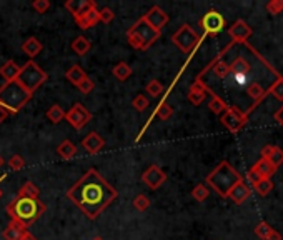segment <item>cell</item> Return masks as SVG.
<instances>
[{
    "mask_svg": "<svg viewBox=\"0 0 283 240\" xmlns=\"http://www.w3.org/2000/svg\"><path fill=\"white\" fill-rule=\"evenodd\" d=\"M118 192L95 169H90L67 190L68 200L77 205L87 219L95 220L113 200Z\"/></svg>",
    "mask_w": 283,
    "mask_h": 240,
    "instance_id": "obj_1",
    "label": "cell"
},
{
    "mask_svg": "<svg viewBox=\"0 0 283 240\" xmlns=\"http://www.w3.org/2000/svg\"><path fill=\"white\" fill-rule=\"evenodd\" d=\"M7 213L10 220H15V222L22 224L23 227L34 225L37 220H39L47 210V205L39 199L34 197H18L15 195V199L7 205Z\"/></svg>",
    "mask_w": 283,
    "mask_h": 240,
    "instance_id": "obj_2",
    "label": "cell"
},
{
    "mask_svg": "<svg viewBox=\"0 0 283 240\" xmlns=\"http://www.w3.org/2000/svg\"><path fill=\"white\" fill-rule=\"evenodd\" d=\"M32 95L34 93L25 90L17 80L4 82V85L0 87V107L7 112V115H15L30 102Z\"/></svg>",
    "mask_w": 283,
    "mask_h": 240,
    "instance_id": "obj_3",
    "label": "cell"
},
{
    "mask_svg": "<svg viewBox=\"0 0 283 240\" xmlns=\"http://www.w3.org/2000/svg\"><path fill=\"white\" fill-rule=\"evenodd\" d=\"M240 180H243L242 175L238 174L226 160H222L209 175H207V185L212 187L213 190H215L218 195H222V197H226L228 192Z\"/></svg>",
    "mask_w": 283,
    "mask_h": 240,
    "instance_id": "obj_4",
    "label": "cell"
},
{
    "mask_svg": "<svg viewBox=\"0 0 283 240\" xmlns=\"http://www.w3.org/2000/svg\"><path fill=\"white\" fill-rule=\"evenodd\" d=\"M160 35L162 34L150 27L142 17L127 30V40L130 43V47L135 50H148L160 39Z\"/></svg>",
    "mask_w": 283,
    "mask_h": 240,
    "instance_id": "obj_5",
    "label": "cell"
},
{
    "mask_svg": "<svg viewBox=\"0 0 283 240\" xmlns=\"http://www.w3.org/2000/svg\"><path fill=\"white\" fill-rule=\"evenodd\" d=\"M48 80V75L45 70H42V67H39L35 60H27L25 65L20 67V74H18L17 82L20 84L25 90H29L30 93H34L37 88H39L43 82Z\"/></svg>",
    "mask_w": 283,
    "mask_h": 240,
    "instance_id": "obj_6",
    "label": "cell"
},
{
    "mask_svg": "<svg viewBox=\"0 0 283 240\" xmlns=\"http://www.w3.org/2000/svg\"><path fill=\"white\" fill-rule=\"evenodd\" d=\"M173 45H177L184 54H190L195 49L198 47V43L202 42V37H200L188 23H184L182 27L172 35Z\"/></svg>",
    "mask_w": 283,
    "mask_h": 240,
    "instance_id": "obj_7",
    "label": "cell"
},
{
    "mask_svg": "<svg viewBox=\"0 0 283 240\" xmlns=\"http://www.w3.org/2000/svg\"><path fill=\"white\" fill-rule=\"evenodd\" d=\"M198 25L202 27V30H203L205 35L215 37V35H218V34L225 29L226 22H225V17H223L222 14H220V12H217V10H209V12H207V14L198 20Z\"/></svg>",
    "mask_w": 283,
    "mask_h": 240,
    "instance_id": "obj_8",
    "label": "cell"
},
{
    "mask_svg": "<svg viewBox=\"0 0 283 240\" xmlns=\"http://www.w3.org/2000/svg\"><path fill=\"white\" fill-rule=\"evenodd\" d=\"M247 120H248L247 113H243L240 109H237V107H228V109L222 113V124L228 129V132H231V134L240 132L245 127V124H247Z\"/></svg>",
    "mask_w": 283,
    "mask_h": 240,
    "instance_id": "obj_9",
    "label": "cell"
},
{
    "mask_svg": "<svg viewBox=\"0 0 283 240\" xmlns=\"http://www.w3.org/2000/svg\"><path fill=\"white\" fill-rule=\"evenodd\" d=\"M65 120L72 125L75 130H82L92 120V113L85 109V105L73 104L72 109L65 112Z\"/></svg>",
    "mask_w": 283,
    "mask_h": 240,
    "instance_id": "obj_10",
    "label": "cell"
},
{
    "mask_svg": "<svg viewBox=\"0 0 283 240\" xmlns=\"http://www.w3.org/2000/svg\"><path fill=\"white\" fill-rule=\"evenodd\" d=\"M142 182L150 188V190H157V188H160L167 182V174L163 172L157 163H152V165L142 174Z\"/></svg>",
    "mask_w": 283,
    "mask_h": 240,
    "instance_id": "obj_11",
    "label": "cell"
},
{
    "mask_svg": "<svg viewBox=\"0 0 283 240\" xmlns=\"http://www.w3.org/2000/svg\"><path fill=\"white\" fill-rule=\"evenodd\" d=\"M142 18L150 25V27L155 29L157 32H160V34H162V29L165 27V25L168 23V20H170L168 14L162 7H159V5H153V7L150 9Z\"/></svg>",
    "mask_w": 283,
    "mask_h": 240,
    "instance_id": "obj_12",
    "label": "cell"
},
{
    "mask_svg": "<svg viewBox=\"0 0 283 240\" xmlns=\"http://www.w3.org/2000/svg\"><path fill=\"white\" fill-rule=\"evenodd\" d=\"M228 35L231 37V40H234L235 43H243L251 37V27L240 18V20H237L228 29Z\"/></svg>",
    "mask_w": 283,
    "mask_h": 240,
    "instance_id": "obj_13",
    "label": "cell"
},
{
    "mask_svg": "<svg viewBox=\"0 0 283 240\" xmlns=\"http://www.w3.org/2000/svg\"><path fill=\"white\" fill-rule=\"evenodd\" d=\"M64 7L70 12L73 18H79L82 15H85L89 10L95 9L97 4L93 0H68V2L64 4Z\"/></svg>",
    "mask_w": 283,
    "mask_h": 240,
    "instance_id": "obj_14",
    "label": "cell"
},
{
    "mask_svg": "<svg viewBox=\"0 0 283 240\" xmlns=\"http://www.w3.org/2000/svg\"><path fill=\"white\" fill-rule=\"evenodd\" d=\"M205 97H207V84L203 82V79L197 77V80L193 82L190 90L187 93V99H188V102L193 105H202Z\"/></svg>",
    "mask_w": 283,
    "mask_h": 240,
    "instance_id": "obj_15",
    "label": "cell"
},
{
    "mask_svg": "<svg viewBox=\"0 0 283 240\" xmlns=\"http://www.w3.org/2000/svg\"><path fill=\"white\" fill-rule=\"evenodd\" d=\"M82 147H84L90 155H95L105 147V140L102 138V135L97 134V132H90V134L82 140Z\"/></svg>",
    "mask_w": 283,
    "mask_h": 240,
    "instance_id": "obj_16",
    "label": "cell"
},
{
    "mask_svg": "<svg viewBox=\"0 0 283 240\" xmlns=\"http://www.w3.org/2000/svg\"><path fill=\"white\" fill-rule=\"evenodd\" d=\"M250 195H251V188H250L247 184H245L243 180H240V182H238V184L228 192V195H226V197H228L231 202H234V204L242 205L245 200H248Z\"/></svg>",
    "mask_w": 283,
    "mask_h": 240,
    "instance_id": "obj_17",
    "label": "cell"
},
{
    "mask_svg": "<svg viewBox=\"0 0 283 240\" xmlns=\"http://www.w3.org/2000/svg\"><path fill=\"white\" fill-rule=\"evenodd\" d=\"M262 159L268 160L273 167L278 169L283 163V150L276 145H265L262 149Z\"/></svg>",
    "mask_w": 283,
    "mask_h": 240,
    "instance_id": "obj_18",
    "label": "cell"
},
{
    "mask_svg": "<svg viewBox=\"0 0 283 240\" xmlns=\"http://www.w3.org/2000/svg\"><path fill=\"white\" fill-rule=\"evenodd\" d=\"M27 232H29L27 227L15 222V220H10L7 229L2 232V237H4V240H20Z\"/></svg>",
    "mask_w": 283,
    "mask_h": 240,
    "instance_id": "obj_19",
    "label": "cell"
},
{
    "mask_svg": "<svg viewBox=\"0 0 283 240\" xmlns=\"http://www.w3.org/2000/svg\"><path fill=\"white\" fill-rule=\"evenodd\" d=\"M98 9H92L87 12L85 15H82L79 18H75V23H77V27L82 29V30H89L92 27H95V25L98 23Z\"/></svg>",
    "mask_w": 283,
    "mask_h": 240,
    "instance_id": "obj_20",
    "label": "cell"
},
{
    "mask_svg": "<svg viewBox=\"0 0 283 240\" xmlns=\"http://www.w3.org/2000/svg\"><path fill=\"white\" fill-rule=\"evenodd\" d=\"M42 42L37 39V37H29V39H25L22 43V52L29 57V60H34V57H37L42 52Z\"/></svg>",
    "mask_w": 283,
    "mask_h": 240,
    "instance_id": "obj_21",
    "label": "cell"
},
{
    "mask_svg": "<svg viewBox=\"0 0 283 240\" xmlns=\"http://www.w3.org/2000/svg\"><path fill=\"white\" fill-rule=\"evenodd\" d=\"M18 74H20V67L17 65L15 60H7L5 64L0 67V77H2L5 82H14L17 80Z\"/></svg>",
    "mask_w": 283,
    "mask_h": 240,
    "instance_id": "obj_22",
    "label": "cell"
},
{
    "mask_svg": "<svg viewBox=\"0 0 283 240\" xmlns=\"http://www.w3.org/2000/svg\"><path fill=\"white\" fill-rule=\"evenodd\" d=\"M228 67H230V74H234L235 79H243L245 75L250 72L248 62L245 60L243 57H237V59L231 62V64H228Z\"/></svg>",
    "mask_w": 283,
    "mask_h": 240,
    "instance_id": "obj_23",
    "label": "cell"
},
{
    "mask_svg": "<svg viewBox=\"0 0 283 240\" xmlns=\"http://www.w3.org/2000/svg\"><path fill=\"white\" fill-rule=\"evenodd\" d=\"M77 152H79L77 145H75L73 142H70V140L60 142L59 147H57V154H59L60 159H64V160H72L73 157L77 155Z\"/></svg>",
    "mask_w": 283,
    "mask_h": 240,
    "instance_id": "obj_24",
    "label": "cell"
},
{
    "mask_svg": "<svg viewBox=\"0 0 283 240\" xmlns=\"http://www.w3.org/2000/svg\"><path fill=\"white\" fill-rule=\"evenodd\" d=\"M205 70H207V72L213 70V74H215L218 79H225V77H228V75H230V67H228V64H226V62L222 59V57H218V59L213 60L212 64L205 68Z\"/></svg>",
    "mask_w": 283,
    "mask_h": 240,
    "instance_id": "obj_25",
    "label": "cell"
},
{
    "mask_svg": "<svg viewBox=\"0 0 283 240\" xmlns=\"http://www.w3.org/2000/svg\"><path fill=\"white\" fill-rule=\"evenodd\" d=\"M251 169H253L255 172L262 177V179H272V177L275 175V172H276V167H273L272 163H270L268 160H265V159L256 160L255 165Z\"/></svg>",
    "mask_w": 283,
    "mask_h": 240,
    "instance_id": "obj_26",
    "label": "cell"
},
{
    "mask_svg": "<svg viewBox=\"0 0 283 240\" xmlns=\"http://www.w3.org/2000/svg\"><path fill=\"white\" fill-rule=\"evenodd\" d=\"M85 77H89V75H87V72L84 70V68H82L80 65H77V64L72 65V67L65 72V79H67L68 82H70L72 85H75V87H77Z\"/></svg>",
    "mask_w": 283,
    "mask_h": 240,
    "instance_id": "obj_27",
    "label": "cell"
},
{
    "mask_svg": "<svg viewBox=\"0 0 283 240\" xmlns=\"http://www.w3.org/2000/svg\"><path fill=\"white\" fill-rule=\"evenodd\" d=\"M207 93H210L212 95V100L209 102V109L213 112V113H217V115H222V113L228 109V105H226V102L222 99V97H218L217 93H213L209 87H207Z\"/></svg>",
    "mask_w": 283,
    "mask_h": 240,
    "instance_id": "obj_28",
    "label": "cell"
},
{
    "mask_svg": "<svg viewBox=\"0 0 283 240\" xmlns=\"http://www.w3.org/2000/svg\"><path fill=\"white\" fill-rule=\"evenodd\" d=\"M92 49V43L90 40L87 39V37H77L73 42H72V50L75 52V55H79V57H84L89 54V50Z\"/></svg>",
    "mask_w": 283,
    "mask_h": 240,
    "instance_id": "obj_29",
    "label": "cell"
},
{
    "mask_svg": "<svg viewBox=\"0 0 283 240\" xmlns=\"http://www.w3.org/2000/svg\"><path fill=\"white\" fill-rule=\"evenodd\" d=\"M173 115V107L170 105L167 100H162V102L157 105V109L153 112L152 118H160V120H168Z\"/></svg>",
    "mask_w": 283,
    "mask_h": 240,
    "instance_id": "obj_30",
    "label": "cell"
},
{
    "mask_svg": "<svg viewBox=\"0 0 283 240\" xmlns=\"http://www.w3.org/2000/svg\"><path fill=\"white\" fill-rule=\"evenodd\" d=\"M112 74H113V77H115L117 80L125 82L132 75V67L127 64V62H118V64L113 67Z\"/></svg>",
    "mask_w": 283,
    "mask_h": 240,
    "instance_id": "obj_31",
    "label": "cell"
},
{
    "mask_svg": "<svg viewBox=\"0 0 283 240\" xmlns=\"http://www.w3.org/2000/svg\"><path fill=\"white\" fill-rule=\"evenodd\" d=\"M18 197H34V199H39L40 197V190L39 187H37L34 182H25V184L18 188L17 192Z\"/></svg>",
    "mask_w": 283,
    "mask_h": 240,
    "instance_id": "obj_32",
    "label": "cell"
},
{
    "mask_svg": "<svg viewBox=\"0 0 283 240\" xmlns=\"http://www.w3.org/2000/svg\"><path fill=\"white\" fill-rule=\"evenodd\" d=\"M47 118H48L52 124H59V122H62V120L65 118V110L62 109V107H60L59 104H55V105H52V107H50V109L47 110Z\"/></svg>",
    "mask_w": 283,
    "mask_h": 240,
    "instance_id": "obj_33",
    "label": "cell"
},
{
    "mask_svg": "<svg viewBox=\"0 0 283 240\" xmlns=\"http://www.w3.org/2000/svg\"><path fill=\"white\" fill-rule=\"evenodd\" d=\"M247 93H248V97H250V99H253L255 102H259V100H262L263 97H265L267 90L259 84V82H253V84H250V85H248Z\"/></svg>",
    "mask_w": 283,
    "mask_h": 240,
    "instance_id": "obj_34",
    "label": "cell"
},
{
    "mask_svg": "<svg viewBox=\"0 0 283 240\" xmlns=\"http://www.w3.org/2000/svg\"><path fill=\"white\" fill-rule=\"evenodd\" d=\"M163 90H165V88H163L162 82L157 80V79L150 80L148 84L145 85V92L148 93L150 97H160L162 93H163Z\"/></svg>",
    "mask_w": 283,
    "mask_h": 240,
    "instance_id": "obj_35",
    "label": "cell"
},
{
    "mask_svg": "<svg viewBox=\"0 0 283 240\" xmlns=\"http://www.w3.org/2000/svg\"><path fill=\"white\" fill-rule=\"evenodd\" d=\"M209 195H210V190H209V187H207L205 184H198V185H195L193 187V190H192V197L197 200V202H203L209 199Z\"/></svg>",
    "mask_w": 283,
    "mask_h": 240,
    "instance_id": "obj_36",
    "label": "cell"
},
{
    "mask_svg": "<svg viewBox=\"0 0 283 240\" xmlns=\"http://www.w3.org/2000/svg\"><path fill=\"white\" fill-rule=\"evenodd\" d=\"M255 190L259 195H262V197H265V195H268L270 192H272L273 188V184H272V179H262L259 184L253 185Z\"/></svg>",
    "mask_w": 283,
    "mask_h": 240,
    "instance_id": "obj_37",
    "label": "cell"
},
{
    "mask_svg": "<svg viewBox=\"0 0 283 240\" xmlns=\"http://www.w3.org/2000/svg\"><path fill=\"white\" fill-rule=\"evenodd\" d=\"M132 107L137 110V112H145L148 107H150V102H148V97L140 93V95H137L134 100H132Z\"/></svg>",
    "mask_w": 283,
    "mask_h": 240,
    "instance_id": "obj_38",
    "label": "cell"
},
{
    "mask_svg": "<svg viewBox=\"0 0 283 240\" xmlns=\"http://www.w3.org/2000/svg\"><path fill=\"white\" fill-rule=\"evenodd\" d=\"M132 204H134V207L137 208L138 212H145L147 208L150 207V199L147 197V195L138 194L137 197L134 199V202H132Z\"/></svg>",
    "mask_w": 283,
    "mask_h": 240,
    "instance_id": "obj_39",
    "label": "cell"
},
{
    "mask_svg": "<svg viewBox=\"0 0 283 240\" xmlns=\"http://www.w3.org/2000/svg\"><path fill=\"white\" fill-rule=\"evenodd\" d=\"M272 232H273V227L270 225L268 222H260L259 225L255 227V235L260 237V238H263V240H267V237H268Z\"/></svg>",
    "mask_w": 283,
    "mask_h": 240,
    "instance_id": "obj_40",
    "label": "cell"
},
{
    "mask_svg": "<svg viewBox=\"0 0 283 240\" xmlns=\"http://www.w3.org/2000/svg\"><path fill=\"white\" fill-rule=\"evenodd\" d=\"M270 93L276 99V100H280V102H283V79L278 77L276 79L275 84L270 87Z\"/></svg>",
    "mask_w": 283,
    "mask_h": 240,
    "instance_id": "obj_41",
    "label": "cell"
},
{
    "mask_svg": "<svg viewBox=\"0 0 283 240\" xmlns=\"http://www.w3.org/2000/svg\"><path fill=\"white\" fill-rule=\"evenodd\" d=\"M77 88L79 90L84 93V95H89V93L93 90V88H95V82H93L90 77H85L84 80L80 82V84L77 85Z\"/></svg>",
    "mask_w": 283,
    "mask_h": 240,
    "instance_id": "obj_42",
    "label": "cell"
},
{
    "mask_svg": "<svg viewBox=\"0 0 283 240\" xmlns=\"http://www.w3.org/2000/svg\"><path fill=\"white\" fill-rule=\"evenodd\" d=\"M113 18H115V14H113V10L109 7H104L98 10V20L102 23H110Z\"/></svg>",
    "mask_w": 283,
    "mask_h": 240,
    "instance_id": "obj_43",
    "label": "cell"
},
{
    "mask_svg": "<svg viewBox=\"0 0 283 240\" xmlns=\"http://www.w3.org/2000/svg\"><path fill=\"white\" fill-rule=\"evenodd\" d=\"M9 167L12 170H15V172H18V170H22L25 167V160L22 155H12L9 159Z\"/></svg>",
    "mask_w": 283,
    "mask_h": 240,
    "instance_id": "obj_44",
    "label": "cell"
},
{
    "mask_svg": "<svg viewBox=\"0 0 283 240\" xmlns=\"http://www.w3.org/2000/svg\"><path fill=\"white\" fill-rule=\"evenodd\" d=\"M32 7L37 14H45V12H48V9L52 7V4H50L48 0H34Z\"/></svg>",
    "mask_w": 283,
    "mask_h": 240,
    "instance_id": "obj_45",
    "label": "cell"
},
{
    "mask_svg": "<svg viewBox=\"0 0 283 240\" xmlns=\"http://www.w3.org/2000/svg\"><path fill=\"white\" fill-rule=\"evenodd\" d=\"M267 10L270 12V14H281L283 10V0H270V2L267 4Z\"/></svg>",
    "mask_w": 283,
    "mask_h": 240,
    "instance_id": "obj_46",
    "label": "cell"
},
{
    "mask_svg": "<svg viewBox=\"0 0 283 240\" xmlns=\"http://www.w3.org/2000/svg\"><path fill=\"white\" fill-rule=\"evenodd\" d=\"M247 177H248V180H250V184H251V185H256V184H259V182L262 180V177H260L259 174H256L253 169H250V170H248Z\"/></svg>",
    "mask_w": 283,
    "mask_h": 240,
    "instance_id": "obj_47",
    "label": "cell"
},
{
    "mask_svg": "<svg viewBox=\"0 0 283 240\" xmlns=\"http://www.w3.org/2000/svg\"><path fill=\"white\" fill-rule=\"evenodd\" d=\"M273 118L276 120V122H278L280 125H281V127H283V105L280 107V109L278 110H276L275 112V115H273Z\"/></svg>",
    "mask_w": 283,
    "mask_h": 240,
    "instance_id": "obj_48",
    "label": "cell"
},
{
    "mask_svg": "<svg viewBox=\"0 0 283 240\" xmlns=\"http://www.w3.org/2000/svg\"><path fill=\"white\" fill-rule=\"evenodd\" d=\"M267 240H281V235H280V233L276 232V230H273V232L267 237Z\"/></svg>",
    "mask_w": 283,
    "mask_h": 240,
    "instance_id": "obj_49",
    "label": "cell"
},
{
    "mask_svg": "<svg viewBox=\"0 0 283 240\" xmlns=\"http://www.w3.org/2000/svg\"><path fill=\"white\" fill-rule=\"evenodd\" d=\"M7 117H9V115H7V112H5V110L2 109V107H0V124H2Z\"/></svg>",
    "mask_w": 283,
    "mask_h": 240,
    "instance_id": "obj_50",
    "label": "cell"
},
{
    "mask_svg": "<svg viewBox=\"0 0 283 240\" xmlns=\"http://www.w3.org/2000/svg\"><path fill=\"white\" fill-rule=\"evenodd\" d=\"M20 240H37V238H35V237L32 235V233H30V232H27V233H25V235H23Z\"/></svg>",
    "mask_w": 283,
    "mask_h": 240,
    "instance_id": "obj_51",
    "label": "cell"
},
{
    "mask_svg": "<svg viewBox=\"0 0 283 240\" xmlns=\"http://www.w3.org/2000/svg\"><path fill=\"white\" fill-rule=\"evenodd\" d=\"M5 177H7V175H5V174H4L2 177H0V184H2V180L5 179ZM0 199H2V188H0Z\"/></svg>",
    "mask_w": 283,
    "mask_h": 240,
    "instance_id": "obj_52",
    "label": "cell"
},
{
    "mask_svg": "<svg viewBox=\"0 0 283 240\" xmlns=\"http://www.w3.org/2000/svg\"><path fill=\"white\" fill-rule=\"evenodd\" d=\"M4 163H5V160H4V157H2V154H0V169L4 167Z\"/></svg>",
    "mask_w": 283,
    "mask_h": 240,
    "instance_id": "obj_53",
    "label": "cell"
},
{
    "mask_svg": "<svg viewBox=\"0 0 283 240\" xmlns=\"http://www.w3.org/2000/svg\"><path fill=\"white\" fill-rule=\"evenodd\" d=\"M92 240H104V238H102V237H93Z\"/></svg>",
    "mask_w": 283,
    "mask_h": 240,
    "instance_id": "obj_54",
    "label": "cell"
}]
</instances>
